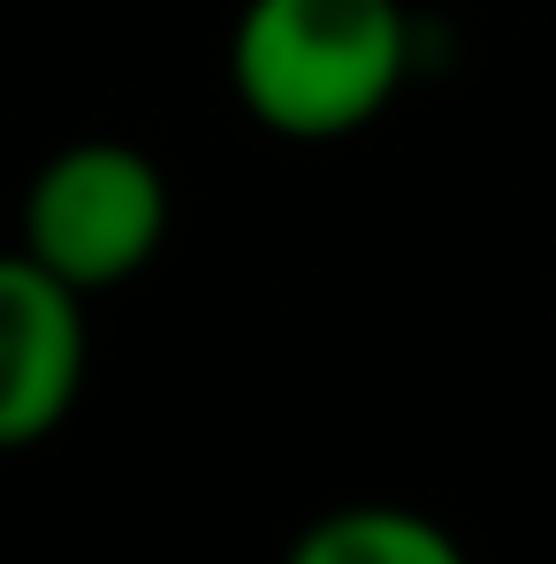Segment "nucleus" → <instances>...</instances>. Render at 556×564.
I'll use <instances>...</instances> for the list:
<instances>
[{"instance_id": "obj_1", "label": "nucleus", "mask_w": 556, "mask_h": 564, "mask_svg": "<svg viewBox=\"0 0 556 564\" xmlns=\"http://www.w3.org/2000/svg\"><path fill=\"white\" fill-rule=\"evenodd\" d=\"M412 77L404 0H244L229 23V93L290 145L367 130Z\"/></svg>"}, {"instance_id": "obj_2", "label": "nucleus", "mask_w": 556, "mask_h": 564, "mask_svg": "<svg viewBox=\"0 0 556 564\" xmlns=\"http://www.w3.org/2000/svg\"><path fill=\"white\" fill-rule=\"evenodd\" d=\"M168 245V176L130 138H77L23 191V260L77 297L145 275Z\"/></svg>"}, {"instance_id": "obj_3", "label": "nucleus", "mask_w": 556, "mask_h": 564, "mask_svg": "<svg viewBox=\"0 0 556 564\" xmlns=\"http://www.w3.org/2000/svg\"><path fill=\"white\" fill-rule=\"evenodd\" d=\"M85 367H92L85 297L31 268L23 252H0V451L46 443L77 412Z\"/></svg>"}, {"instance_id": "obj_4", "label": "nucleus", "mask_w": 556, "mask_h": 564, "mask_svg": "<svg viewBox=\"0 0 556 564\" xmlns=\"http://www.w3.org/2000/svg\"><path fill=\"white\" fill-rule=\"evenodd\" d=\"M282 564H472V557L443 519H427L412 503H336L290 542Z\"/></svg>"}]
</instances>
